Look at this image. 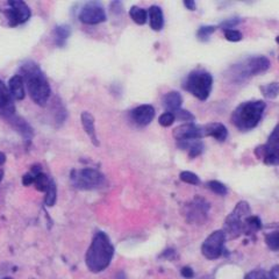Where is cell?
I'll return each mask as SVG.
<instances>
[{
  "mask_svg": "<svg viewBox=\"0 0 279 279\" xmlns=\"http://www.w3.org/2000/svg\"><path fill=\"white\" fill-rule=\"evenodd\" d=\"M186 91L201 101L207 100L213 88V76L204 69H195L187 74L183 84Z\"/></svg>",
  "mask_w": 279,
  "mask_h": 279,
  "instance_id": "5b68a950",
  "label": "cell"
},
{
  "mask_svg": "<svg viewBox=\"0 0 279 279\" xmlns=\"http://www.w3.org/2000/svg\"><path fill=\"white\" fill-rule=\"evenodd\" d=\"M129 17L132 18V20L135 23L142 26V24H144L148 21V12L144 8L139 7V6H133L129 9Z\"/></svg>",
  "mask_w": 279,
  "mask_h": 279,
  "instance_id": "cb8c5ba5",
  "label": "cell"
},
{
  "mask_svg": "<svg viewBox=\"0 0 279 279\" xmlns=\"http://www.w3.org/2000/svg\"><path fill=\"white\" fill-rule=\"evenodd\" d=\"M251 215V209L247 201H240L232 213L226 218L223 232L226 238L238 237L246 232V219Z\"/></svg>",
  "mask_w": 279,
  "mask_h": 279,
  "instance_id": "8992f818",
  "label": "cell"
},
{
  "mask_svg": "<svg viewBox=\"0 0 279 279\" xmlns=\"http://www.w3.org/2000/svg\"><path fill=\"white\" fill-rule=\"evenodd\" d=\"M155 114H156V112H155L154 106L145 104L133 108V110L129 112V117L135 125L144 127L148 126L149 123L154 120Z\"/></svg>",
  "mask_w": 279,
  "mask_h": 279,
  "instance_id": "5bb4252c",
  "label": "cell"
},
{
  "mask_svg": "<svg viewBox=\"0 0 279 279\" xmlns=\"http://www.w3.org/2000/svg\"><path fill=\"white\" fill-rule=\"evenodd\" d=\"M216 30V26H201L197 30V37L200 41H207L209 36Z\"/></svg>",
  "mask_w": 279,
  "mask_h": 279,
  "instance_id": "4dcf8cb0",
  "label": "cell"
},
{
  "mask_svg": "<svg viewBox=\"0 0 279 279\" xmlns=\"http://www.w3.org/2000/svg\"><path fill=\"white\" fill-rule=\"evenodd\" d=\"M262 228V221L258 216L250 215L246 219V232L244 234H251Z\"/></svg>",
  "mask_w": 279,
  "mask_h": 279,
  "instance_id": "83f0119b",
  "label": "cell"
},
{
  "mask_svg": "<svg viewBox=\"0 0 279 279\" xmlns=\"http://www.w3.org/2000/svg\"><path fill=\"white\" fill-rule=\"evenodd\" d=\"M209 204L200 197H195L191 201L187 210V220L190 222H201L206 218V214L209 209Z\"/></svg>",
  "mask_w": 279,
  "mask_h": 279,
  "instance_id": "9a60e30c",
  "label": "cell"
},
{
  "mask_svg": "<svg viewBox=\"0 0 279 279\" xmlns=\"http://www.w3.org/2000/svg\"><path fill=\"white\" fill-rule=\"evenodd\" d=\"M255 154L268 165H279V123L272 130L266 143L255 149Z\"/></svg>",
  "mask_w": 279,
  "mask_h": 279,
  "instance_id": "ba28073f",
  "label": "cell"
},
{
  "mask_svg": "<svg viewBox=\"0 0 279 279\" xmlns=\"http://www.w3.org/2000/svg\"><path fill=\"white\" fill-rule=\"evenodd\" d=\"M244 279H271L269 272H265L264 270H254L246 276Z\"/></svg>",
  "mask_w": 279,
  "mask_h": 279,
  "instance_id": "d590c367",
  "label": "cell"
},
{
  "mask_svg": "<svg viewBox=\"0 0 279 279\" xmlns=\"http://www.w3.org/2000/svg\"><path fill=\"white\" fill-rule=\"evenodd\" d=\"M71 27L67 23H62L57 24V26L54 27L51 32V37L52 41H54V45L58 48H63V46L67 45L68 40L71 36Z\"/></svg>",
  "mask_w": 279,
  "mask_h": 279,
  "instance_id": "ac0fdd59",
  "label": "cell"
},
{
  "mask_svg": "<svg viewBox=\"0 0 279 279\" xmlns=\"http://www.w3.org/2000/svg\"><path fill=\"white\" fill-rule=\"evenodd\" d=\"M238 23H241V19L232 18V19H227V20L222 21V23L219 24V27L223 30H227V29H232V28H234L235 26H237Z\"/></svg>",
  "mask_w": 279,
  "mask_h": 279,
  "instance_id": "8d00e7d4",
  "label": "cell"
},
{
  "mask_svg": "<svg viewBox=\"0 0 279 279\" xmlns=\"http://www.w3.org/2000/svg\"><path fill=\"white\" fill-rule=\"evenodd\" d=\"M21 77L24 80L28 94L37 106H46L51 97V86L40 65L33 61H27L21 65Z\"/></svg>",
  "mask_w": 279,
  "mask_h": 279,
  "instance_id": "6da1fadb",
  "label": "cell"
},
{
  "mask_svg": "<svg viewBox=\"0 0 279 279\" xmlns=\"http://www.w3.org/2000/svg\"><path fill=\"white\" fill-rule=\"evenodd\" d=\"M266 104L263 100L244 101L232 113V123L241 132L256 128L264 114Z\"/></svg>",
  "mask_w": 279,
  "mask_h": 279,
  "instance_id": "3957f363",
  "label": "cell"
},
{
  "mask_svg": "<svg viewBox=\"0 0 279 279\" xmlns=\"http://www.w3.org/2000/svg\"><path fill=\"white\" fill-rule=\"evenodd\" d=\"M276 41H277V43H278V45H279V36L276 37Z\"/></svg>",
  "mask_w": 279,
  "mask_h": 279,
  "instance_id": "ee69618b",
  "label": "cell"
},
{
  "mask_svg": "<svg viewBox=\"0 0 279 279\" xmlns=\"http://www.w3.org/2000/svg\"><path fill=\"white\" fill-rule=\"evenodd\" d=\"M56 200H57V186H56L55 182L51 179L48 187L45 191V205L51 207L55 205Z\"/></svg>",
  "mask_w": 279,
  "mask_h": 279,
  "instance_id": "d4e9b609",
  "label": "cell"
},
{
  "mask_svg": "<svg viewBox=\"0 0 279 279\" xmlns=\"http://www.w3.org/2000/svg\"><path fill=\"white\" fill-rule=\"evenodd\" d=\"M148 19L150 23V27L153 30L160 32L164 26V15L160 6L153 5L148 9Z\"/></svg>",
  "mask_w": 279,
  "mask_h": 279,
  "instance_id": "44dd1931",
  "label": "cell"
},
{
  "mask_svg": "<svg viewBox=\"0 0 279 279\" xmlns=\"http://www.w3.org/2000/svg\"><path fill=\"white\" fill-rule=\"evenodd\" d=\"M181 149H186L188 150V156L190 158H194L199 155L203 154L205 145L200 140H195V141H191V142H184V143H177Z\"/></svg>",
  "mask_w": 279,
  "mask_h": 279,
  "instance_id": "603a6c76",
  "label": "cell"
},
{
  "mask_svg": "<svg viewBox=\"0 0 279 279\" xmlns=\"http://www.w3.org/2000/svg\"><path fill=\"white\" fill-rule=\"evenodd\" d=\"M4 279H12V278H9V277H6V278H4Z\"/></svg>",
  "mask_w": 279,
  "mask_h": 279,
  "instance_id": "f6af8a7d",
  "label": "cell"
},
{
  "mask_svg": "<svg viewBox=\"0 0 279 279\" xmlns=\"http://www.w3.org/2000/svg\"><path fill=\"white\" fill-rule=\"evenodd\" d=\"M4 14L9 27H17L26 23L32 17V9L23 0H9Z\"/></svg>",
  "mask_w": 279,
  "mask_h": 279,
  "instance_id": "9c48e42d",
  "label": "cell"
},
{
  "mask_svg": "<svg viewBox=\"0 0 279 279\" xmlns=\"http://www.w3.org/2000/svg\"><path fill=\"white\" fill-rule=\"evenodd\" d=\"M269 68L270 61L268 57L251 56L229 68L227 76L232 83H241L250 77L265 72L269 70Z\"/></svg>",
  "mask_w": 279,
  "mask_h": 279,
  "instance_id": "277c9868",
  "label": "cell"
},
{
  "mask_svg": "<svg viewBox=\"0 0 279 279\" xmlns=\"http://www.w3.org/2000/svg\"><path fill=\"white\" fill-rule=\"evenodd\" d=\"M173 116H175L176 120L188 121V123L193 122V121L195 120L194 116L191 113V112H188V111H186V110H183V108H181V110H178L177 112H175V113H173Z\"/></svg>",
  "mask_w": 279,
  "mask_h": 279,
  "instance_id": "836d02e7",
  "label": "cell"
},
{
  "mask_svg": "<svg viewBox=\"0 0 279 279\" xmlns=\"http://www.w3.org/2000/svg\"><path fill=\"white\" fill-rule=\"evenodd\" d=\"M172 135L176 139L177 143H184V142H191L205 138L203 126L195 125L193 122L184 123L177 127L173 129Z\"/></svg>",
  "mask_w": 279,
  "mask_h": 279,
  "instance_id": "7c38bea8",
  "label": "cell"
},
{
  "mask_svg": "<svg viewBox=\"0 0 279 279\" xmlns=\"http://www.w3.org/2000/svg\"><path fill=\"white\" fill-rule=\"evenodd\" d=\"M226 235L223 231H215L205 240L201 246V253L207 259H218L223 253Z\"/></svg>",
  "mask_w": 279,
  "mask_h": 279,
  "instance_id": "30bf717a",
  "label": "cell"
},
{
  "mask_svg": "<svg viewBox=\"0 0 279 279\" xmlns=\"http://www.w3.org/2000/svg\"><path fill=\"white\" fill-rule=\"evenodd\" d=\"M14 99L8 91L7 84L0 79V117L8 121L17 116Z\"/></svg>",
  "mask_w": 279,
  "mask_h": 279,
  "instance_id": "4fadbf2b",
  "label": "cell"
},
{
  "mask_svg": "<svg viewBox=\"0 0 279 279\" xmlns=\"http://www.w3.org/2000/svg\"><path fill=\"white\" fill-rule=\"evenodd\" d=\"M277 227H279V223H278V225H277Z\"/></svg>",
  "mask_w": 279,
  "mask_h": 279,
  "instance_id": "bcb514c9",
  "label": "cell"
},
{
  "mask_svg": "<svg viewBox=\"0 0 279 279\" xmlns=\"http://www.w3.org/2000/svg\"><path fill=\"white\" fill-rule=\"evenodd\" d=\"M114 256V247L104 232H95L85 255V263L90 271L98 274L110 266Z\"/></svg>",
  "mask_w": 279,
  "mask_h": 279,
  "instance_id": "7a4b0ae2",
  "label": "cell"
},
{
  "mask_svg": "<svg viewBox=\"0 0 279 279\" xmlns=\"http://www.w3.org/2000/svg\"><path fill=\"white\" fill-rule=\"evenodd\" d=\"M223 33H225L226 40H228V41H231V42H238V41H241L242 37H243L240 30H236V29L223 30Z\"/></svg>",
  "mask_w": 279,
  "mask_h": 279,
  "instance_id": "e575fe53",
  "label": "cell"
},
{
  "mask_svg": "<svg viewBox=\"0 0 279 279\" xmlns=\"http://www.w3.org/2000/svg\"><path fill=\"white\" fill-rule=\"evenodd\" d=\"M181 274H182L183 277L186 278V279H191L194 275L193 270H192L191 268H188V266H184V268L181 270Z\"/></svg>",
  "mask_w": 279,
  "mask_h": 279,
  "instance_id": "f35d334b",
  "label": "cell"
},
{
  "mask_svg": "<svg viewBox=\"0 0 279 279\" xmlns=\"http://www.w3.org/2000/svg\"><path fill=\"white\" fill-rule=\"evenodd\" d=\"M265 242L268 247L271 250L278 251L279 250V231L272 232L265 236Z\"/></svg>",
  "mask_w": 279,
  "mask_h": 279,
  "instance_id": "1f68e13d",
  "label": "cell"
},
{
  "mask_svg": "<svg viewBox=\"0 0 279 279\" xmlns=\"http://www.w3.org/2000/svg\"><path fill=\"white\" fill-rule=\"evenodd\" d=\"M269 275L271 279H279V265H275L269 272Z\"/></svg>",
  "mask_w": 279,
  "mask_h": 279,
  "instance_id": "ab89813d",
  "label": "cell"
},
{
  "mask_svg": "<svg viewBox=\"0 0 279 279\" xmlns=\"http://www.w3.org/2000/svg\"><path fill=\"white\" fill-rule=\"evenodd\" d=\"M8 91L14 100H23L26 98V84L20 74H14L9 78L7 83Z\"/></svg>",
  "mask_w": 279,
  "mask_h": 279,
  "instance_id": "2e32d148",
  "label": "cell"
},
{
  "mask_svg": "<svg viewBox=\"0 0 279 279\" xmlns=\"http://www.w3.org/2000/svg\"><path fill=\"white\" fill-rule=\"evenodd\" d=\"M2 176H4V171H2V170H0V182L2 181Z\"/></svg>",
  "mask_w": 279,
  "mask_h": 279,
  "instance_id": "7bdbcfd3",
  "label": "cell"
},
{
  "mask_svg": "<svg viewBox=\"0 0 279 279\" xmlns=\"http://www.w3.org/2000/svg\"><path fill=\"white\" fill-rule=\"evenodd\" d=\"M203 129L205 136H210L219 142H223L228 136V130L226 126L220 122L207 123V125L203 126Z\"/></svg>",
  "mask_w": 279,
  "mask_h": 279,
  "instance_id": "d6986e66",
  "label": "cell"
},
{
  "mask_svg": "<svg viewBox=\"0 0 279 279\" xmlns=\"http://www.w3.org/2000/svg\"><path fill=\"white\" fill-rule=\"evenodd\" d=\"M175 121V116H173V113H170V112H164V113L161 114L160 117H158V123L162 127H170Z\"/></svg>",
  "mask_w": 279,
  "mask_h": 279,
  "instance_id": "d6a6232c",
  "label": "cell"
},
{
  "mask_svg": "<svg viewBox=\"0 0 279 279\" xmlns=\"http://www.w3.org/2000/svg\"><path fill=\"white\" fill-rule=\"evenodd\" d=\"M79 21L84 24H99L105 23L107 20L106 12L104 6L99 2H88L84 5L78 14Z\"/></svg>",
  "mask_w": 279,
  "mask_h": 279,
  "instance_id": "8fae6325",
  "label": "cell"
},
{
  "mask_svg": "<svg viewBox=\"0 0 279 279\" xmlns=\"http://www.w3.org/2000/svg\"><path fill=\"white\" fill-rule=\"evenodd\" d=\"M6 160H7V156H6L5 153L0 151V166H2L6 163Z\"/></svg>",
  "mask_w": 279,
  "mask_h": 279,
  "instance_id": "b9f144b4",
  "label": "cell"
},
{
  "mask_svg": "<svg viewBox=\"0 0 279 279\" xmlns=\"http://www.w3.org/2000/svg\"><path fill=\"white\" fill-rule=\"evenodd\" d=\"M182 102V94L177 91H170L165 93L162 100L164 108H165L166 112H170V113H175V112L181 110Z\"/></svg>",
  "mask_w": 279,
  "mask_h": 279,
  "instance_id": "ffe728a7",
  "label": "cell"
},
{
  "mask_svg": "<svg viewBox=\"0 0 279 279\" xmlns=\"http://www.w3.org/2000/svg\"><path fill=\"white\" fill-rule=\"evenodd\" d=\"M111 12L114 14H120L122 13V4L119 1L112 2L111 4Z\"/></svg>",
  "mask_w": 279,
  "mask_h": 279,
  "instance_id": "74e56055",
  "label": "cell"
},
{
  "mask_svg": "<svg viewBox=\"0 0 279 279\" xmlns=\"http://www.w3.org/2000/svg\"><path fill=\"white\" fill-rule=\"evenodd\" d=\"M8 123H11L12 127L17 130L18 133H20L24 139L30 140L33 136V129L30 128V126L26 122V120H23L21 116H15L8 121Z\"/></svg>",
  "mask_w": 279,
  "mask_h": 279,
  "instance_id": "7402d4cb",
  "label": "cell"
},
{
  "mask_svg": "<svg viewBox=\"0 0 279 279\" xmlns=\"http://www.w3.org/2000/svg\"><path fill=\"white\" fill-rule=\"evenodd\" d=\"M184 6L190 11H195V8H197L194 0H184Z\"/></svg>",
  "mask_w": 279,
  "mask_h": 279,
  "instance_id": "60d3db41",
  "label": "cell"
},
{
  "mask_svg": "<svg viewBox=\"0 0 279 279\" xmlns=\"http://www.w3.org/2000/svg\"><path fill=\"white\" fill-rule=\"evenodd\" d=\"M80 122H82V126L85 133L88 134V136L91 140V142L95 147L99 145V140L97 136V130H95V122H94V116H92L91 113L88 111L83 112L80 114Z\"/></svg>",
  "mask_w": 279,
  "mask_h": 279,
  "instance_id": "e0dca14e",
  "label": "cell"
},
{
  "mask_svg": "<svg viewBox=\"0 0 279 279\" xmlns=\"http://www.w3.org/2000/svg\"><path fill=\"white\" fill-rule=\"evenodd\" d=\"M50 181L51 179L49 178V177L41 170V171H39L36 173L35 181H34V185H35V188L37 191L45 192L46 190V187H48Z\"/></svg>",
  "mask_w": 279,
  "mask_h": 279,
  "instance_id": "4316f807",
  "label": "cell"
},
{
  "mask_svg": "<svg viewBox=\"0 0 279 279\" xmlns=\"http://www.w3.org/2000/svg\"><path fill=\"white\" fill-rule=\"evenodd\" d=\"M260 93L268 99H275L279 94V83H269L266 85L259 86Z\"/></svg>",
  "mask_w": 279,
  "mask_h": 279,
  "instance_id": "484cf974",
  "label": "cell"
},
{
  "mask_svg": "<svg viewBox=\"0 0 279 279\" xmlns=\"http://www.w3.org/2000/svg\"><path fill=\"white\" fill-rule=\"evenodd\" d=\"M179 179H181L182 182L187 183V184H191V185H199L200 184L199 177L195 175L194 172H191V171L181 172L179 173Z\"/></svg>",
  "mask_w": 279,
  "mask_h": 279,
  "instance_id": "f546056e",
  "label": "cell"
},
{
  "mask_svg": "<svg viewBox=\"0 0 279 279\" xmlns=\"http://www.w3.org/2000/svg\"><path fill=\"white\" fill-rule=\"evenodd\" d=\"M70 179L74 187L80 190H94L105 184V176L94 167L73 170Z\"/></svg>",
  "mask_w": 279,
  "mask_h": 279,
  "instance_id": "52a82bcc",
  "label": "cell"
},
{
  "mask_svg": "<svg viewBox=\"0 0 279 279\" xmlns=\"http://www.w3.org/2000/svg\"><path fill=\"white\" fill-rule=\"evenodd\" d=\"M207 187L209 188L210 191H213L215 194L219 195H226L227 194V186H226L223 183L219 181H210L207 183Z\"/></svg>",
  "mask_w": 279,
  "mask_h": 279,
  "instance_id": "f1b7e54d",
  "label": "cell"
}]
</instances>
